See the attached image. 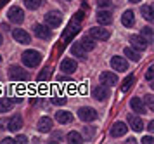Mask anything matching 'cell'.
I'll return each mask as SVG.
<instances>
[{"instance_id":"6da1fadb","label":"cell","mask_w":154,"mask_h":144,"mask_svg":"<svg viewBox=\"0 0 154 144\" xmlns=\"http://www.w3.org/2000/svg\"><path fill=\"white\" fill-rule=\"evenodd\" d=\"M23 62H24V66H28V68H36L40 61H42V54L38 52V50H33V49H29V50H24L21 56Z\"/></svg>"},{"instance_id":"7a4b0ae2","label":"cell","mask_w":154,"mask_h":144,"mask_svg":"<svg viewBox=\"0 0 154 144\" xmlns=\"http://www.w3.org/2000/svg\"><path fill=\"white\" fill-rule=\"evenodd\" d=\"M9 76H11V80H16V82H24V80L29 78L28 71L21 68V66H11L9 68Z\"/></svg>"},{"instance_id":"3957f363","label":"cell","mask_w":154,"mask_h":144,"mask_svg":"<svg viewBox=\"0 0 154 144\" xmlns=\"http://www.w3.org/2000/svg\"><path fill=\"white\" fill-rule=\"evenodd\" d=\"M97 117H99V113L94 108H90V106H85V108L78 110V118L82 122H94V120H97Z\"/></svg>"},{"instance_id":"277c9868","label":"cell","mask_w":154,"mask_h":144,"mask_svg":"<svg viewBox=\"0 0 154 144\" xmlns=\"http://www.w3.org/2000/svg\"><path fill=\"white\" fill-rule=\"evenodd\" d=\"M7 18L11 23H16V24H21L23 21H24V12H23L21 7H11L7 12Z\"/></svg>"},{"instance_id":"5b68a950","label":"cell","mask_w":154,"mask_h":144,"mask_svg":"<svg viewBox=\"0 0 154 144\" xmlns=\"http://www.w3.org/2000/svg\"><path fill=\"white\" fill-rule=\"evenodd\" d=\"M90 37L94 40H109V37H111V31L109 30H106V28H100V26H94L90 28Z\"/></svg>"},{"instance_id":"8992f818","label":"cell","mask_w":154,"mask_h":144,"mask_svg":"<svg viewBox=\"0 0 154 144\" xmlns=\"http://www.w3.org/2000/svg\"><path fill=\"white\" fill-rule=\"evenodd\" d=\"M130 43H132V49L139 50V52L146 50L147 45H149V42H147L142 35H132V37H130Z\"/></svg>"},{"instance_id":"52a82bcc","label":"cell","mask_w":154,"mask_h":144,"mask_svg":"<svg viewBox=\"0 0 154 144\" xmlns=\"http://www.w3.org/2000/svg\"><path fill=\"white\" fill-rule=\"evenodd\" d=\"M111 66L114 71H126L128 69V61L121 56H112L111 57Z\"/></svg>"},{"instance_id":"ba28073f","label":"cell","mask_w":154,"mask_h":144,"mask_svg":"<svg viewBox=\"0 0 154 144\" xmlns=\"http://www.w3.org/2000/svg\"><path fill=\"white\" fill-rule=\"evenodd\" d=\"M92 96L95 101H106L107 97H109V89H107V85H97L95 89L92 90Z\"/></svg>"},{"instance_id":"9c48e42d","label":"cell","mask_w":154,"mask_h":144,"mask_svg":"<svg viewBox=\"0 0 154 144\" xmlns=\"http://www.w3.org/2000/svg\"><path fill=\"white\" fill-rule=\"evenodd\" d=\"M63 23V16L59 12H47V16H45V24L47 26H50V28H57L59 24Z\"/></svg>"},{"instance_id":"30bf717a","label":"cell","mask_w":154,"mask_h":144,"mask_svg":"<svg viewBox=\"0 0 154 144\" xmlns=\"http://www.w3.org/2000/svg\"><path fill=\"white\" fill-rule=\"evenodd\" d=\"M12 38H14L17 43H29V42H31L29 33H28V31H24V30H21V28L12 30Z\"/></svg>"},{"instance_id":"8fae6325","label":"cell","mask_w":154,"mask_h":144,"mask_svg":"<svg viewBox=\"0 0 154 144\" xmlns=\"http://www.w3.org/2000/svg\"><path fill=\"white\" fill-rule=\"evenodd\" d=\"M33 31H35V35L38 38H42V40H50V37H52V33H50V30H49L47 24H35V26H33Z\"/></svg>"},{"instance_id":"7c38bea8","label":"cell","mask_w":154,"mask_h":144,"mask_svg":"<svg viewBox=\"0 0 154 144\" xmlns=\"http://www.w3.org/2000/svg\"><path fill=\"white\" fill-rule=\"evenodd\" d=\"M78 64L75 59H71V57H66V59H63V62H61V71L63 73H66V75H71L73 71H76Z\"/></svg>"},{"instance_id":"4fadbf2b","label":"cell","mask_w":154,"mask_h":144,"mask_svg":"<svg viewBox=\"0 0 154 144\" xmlns=\"http://www.w3.org/2000/svg\"><path fill=\"white\" fill-rule=\"evenodd\" d=\"M7 129H9L11 132H17V130H21V129H23V117H21V115H14V117L9 118V122H7Z\"/></svg>"},{"instance_id":"5bb4252c","label":"cell","mask_w":154,"mask_h":144,"mask_svg":"<svg viewBox=\"0 0 154 144\" xmlns=\"http://www.w3.org/2000/svg\"><path fill=\"white\" fill-rule=\"evenodd\" d=\"M126 130H128L126 123H123V122H116V123L111 127L109 134H111V137H121V136H125L126 134Z\"/></svg>"},{"instance_id":"9a60e30c","label":"cell","mask_w":154,"mask_h":144,"mask_svg":"<svg viewBox=\"0 0 154 144\" xmlns=\"http://www.w3.org/2000/svg\"><path fill=\"white\" fill-rule=\"evenodd\" d=\"M100 83L102 85H116L118 83V76L114 75L112 71H104V73H100Z\"/></svg>"},{"instance_id":"2e32d148","label":"cell","mask_w":154,"mask_h":144,"mask_svg":"<svg viewBox=\"0 0 154 144\" xmlns=\"http://www.w3.org/2000/svg\"><path fill=\"white\" fill-rule=\"evenodd\" d=\"M128 127L135 132H140L144 129V122L140 117H135V115H128Z\"/></svg>"},{"instance_id":"e0dca14e","label":"cell","mask_w":154,"mask_h":144,"mask_svg":"<svg viewBox=\"0 0 154 144\" xmlns=\"http://www.w3.org/2000/svg\"><path fill=\"white\" fill-rule=\"evenodd\" d=\"M36 129H38V132H50L52 130V120L49 117L40 118L38 123H36Z\"/></svg>"},{"instance_id":"ac0fdd59","label":"cell","mask_w":154,"mask_h":144,"mask_svg":"<svg viewBox=\"0 0 154 144\" xmlns=\"http://www.w3.org/2000/svg\"><path fill=\"white\" fill-rule=\"evenodd\" d=\"M130 108H132L135 113H146V104H144V101L140 99V97H133L132 101H130Z\"/></svg>"},{"instance_id":"d6986e66","label":"cell","mask_w":154,"mask_h":144,"mask_svg":"<svg viewBox=\"0 0 154 144\" xmlns=\"http://www.w3.org/2000/svg\"><path fill=\"white\" fill-rule=\"evenodd\" d=\"M97 21L99 24H111L112 23V14L109 12V11H99L97 12Z\"/></svg>"},{"instance_id":"ffe728a7","label":"cell","mask_w":154,"mask_h":144,"mask_svg":"<svg viewBox=\"0 0 154 144\" xmlns=\"http://www.w3.org/2000/svg\"><path fill=\"white\" fill-rule=\"evenodd\" d=\"M121 24L126 26V28H130V26L135 24V16H133L132 11H125V12H123V16H121Z\"/></svg>"},{"instance_id":"44dd1931","label":"cell","mask_w":154,"mask_h":144,"mask_svg":"<svg viewBox=\"0 0 154 144\" xmlns=\"http://www.w3.org/2000/svg\"><path fill=\"white\" fill-rule=\"evenodd\" d=\"M56 120L59 123H71L73 122V115H71L69 111H57L56 113Z\"/></svg>"},{"instance_id":"7402d4cb","label":"cell","mask_w":154,"mask_h":144,"mask_svg":"<svg viewBox=\"0 0 154 144\" xmlns=\"http://www.w3.org/2000/svg\"><path fill=\"white\" fill-rule=\"evenodd\" d=\"M140 12H142V16H144V19L146 21H154V9L152 5H142L140 7Z\"/></svg>"},{"instance_id":"603a6c76","label":"cell","mask_w":154,"mask_h":144,"mask_svg":"<svg viewBox=\"0 0 154 144\" xmlns=\"http://www.w3.org/2000/svg\"><path fill=\"white\" fill-rule=\"evenodd\" d=\"M85 52H87V50H85V49L80 45V43H73V45H71V54L75 56V57L85 59V57H87V56H85Z\"/></svg>"},{"instance_id":"cb8c5ba5","label":"cell","mask_w":154,"mask_h":144,"mask_svg":"<svg viewBox=\"0 0 154 144\" xmlns=\"http://www.w3.org/2000/svg\"><path fill=\"white\" fill-rule=\"evenodd\" d=\"M12 104H14V101H11V99H7V97H2L0 99V113H7V111L12 110Z\"/></svg>"},{"instance_id":"d4e9b609","label":"cell","mask_w":154,"mask_h":144,"mask_svg":"<svg viewBox=\"0 0 154 144\" xmlns=\"http://www.w3.org/2000/svg\"><path fill=\"white\" fill-rule=\"evenodd\" d=\"M66 139H68V142L69 144H82L83 142L82 134H78V132H69V134L66 136Z\"/></svg>"},{"instance_id":"484cf974","label":"cell","mask_w":154,"mask_h":144,"mask_svg":"<svg viewBox=\"0 0 154 144\" xmlns=\"http://www.w3.org/2000/svg\"><path fill=\"white\" fill-rule=\"evenodd\" d=\"M80 45H82L85 50H92V49L95 47V42H94V38H92V37H83V38H82V42H80Z\"/></svg>"},{"instance_id":"4316f807","label":"cell","mask_w":154,"mask_h":144,"mask_svg":"<svg viewBox=\"0 0 154 144\" xmlns=\"http://www.w3.org/2000/svg\"><path fill=\"white\" fill-rule=\"evenodd\" d=\"M125 56L130 59V61H139L140 59L139 50H135V49H132V47H125Z\"/></svg>"},{"instance_id":"83f0119b","label":"cell","mask_w":154,"mask_h":144,"mask_svg":"<svg viewBox=\"0 0 154 144\" xmlns=\"http://www.w3.org/2000/svg\"><path fill=\"white\" fill-rule=\"evenodd\" d=\"M78 30H80V23L75 19L73 23H69V26H68V30H66V37H73V35H76Z\"/></svg>"},{"instance_id":"f1b7e54d","label":"cell","mask_w":154,"mask_h":144,"mask_svg":"<svg viewBox=\"0 0 154 144\" xmlns=\"http://www.w3.org/2000/svg\"><path fill=\"white\" fill-rule=\"evenodd\" d=\"M140 35H142V37H144L149 43H151V42H152V38H154V33H152V28H151V26L142 28V30H140Z\"/></svg>"},{"instance_id":"f546056e","label":"cell","mask_w":154,"mask_h":144,"mask_svg":"<svg viewBox=\"0 0 154 144\" xmlns=\"http://www.w3.org/2000/svg\"><path fill=\"white\" fill-rule=\"evenodd\" d=\"M50 75H52V69L50 68H43L42 73L38 75V82H47V80L50 78Z\"/></svg>"},{"instance_id":"4dcf8cb0","label":"cell","mask_w":154,"mask_h":144,"mask_svg":"<svg viewBox=\"0 0 154 144\" xmlns=\"http://www.w3.org/2000/svg\"><path fill=\"white\" fill-rule=\"evenodd\" d=\"M24 5L28 7L29 11H35L42 5V0H24Z\"/></svg>"},{"instance_id":"1f68e13d","label":"cell","mask_w":154,"mask_h":144,"mask_svg":"<svg viewBox=\"0 0 154 144\" xmlns=\"http://www.w3.org/2000/svg\"><path fill=\"white\" fill-rule=\"evenodd\" d=\"M132 83H133V76L130 75L128 78H125V82H123V85H121V92H128L130 87H132Z\"/></svg>"},{"instance_id":"d6a6232c","label":"cell","mask_w":154,"mask_h":144,"mask_svg":"<svg viewBox=\"0 0 154 144\" xmlns=\"http://www.w3.org/2000/svg\"><path fill=\"white\" fill-rule=\"evenodd\" d=\"M142 101H144V104H147V106H149L151 110H154V97L151 96V94H147V96L144 97Z\"/></svg>"},{"instance_id":"836d02e7","label":"cell","mask_w":154,"mask_h":144,"mask_svg":"<svg viewBox=\"0 0 154 144\" xmlns=\"http://www.w3.org/2000/svg\"><path fill=\"white\" fill-rule=\"evenodd\" d=\"M52 103L56 104H59V106H63V104H66L68 103V99H66V97H54V99H52Z\"/></svg>"},{"instance_id":"e575fe53","label":"cell","mask_w":154,"mask_h":144,"mask_svg":"<svg viewBox=\"0 0 154 144\" xmlns=\"http://www.w3.org/2000/svg\"><path fill=\"white\" fill-rule=\"evenodd\" d=\"M152 76H154V66H149V69L146 73V78L147 80H152Z\"/></svg>"},{"instance_id":"d590c367","label":"cell","mask_w":154,"mask_h":144,"mask_svg":"<svg viewBox=\"0 0 154 144\" xmlns=\"http://www.w3.org/2000/svg\"><path fill=\"white\" fill-rule=\"evenodd\" d=\"M14 142H17V144H24V142H28V139L24 137V136H16Z\"/></svg>"},{"instance_id":"8d00e7d4","label":"cell","mask_w":154,"mask_h":144,"mask_svg":"<svg viewBox=\"0 0 154 144\" xmlns=\"http://www.w3.org/2000/svg\"><path fill=\"white\" fill-rule=\"evenodd\" d=\"M95 2H97L99 7H107L109 4H111V0H95Z\"/></svg>"},{"instance_id":"74e56055","label":"cell","mask_w":154,"mask_h":144,"mask_svg":"<svg viewBox=\"0 0 154 144\" xmlns=\"http://www.w3.org/2000/svg\"><path fill=\"white\" fill-rule=\"evenodd\" d=\"M140 142H144V144H151V142H154V139L151 137V136H146V137L142 139V141H140Z\"/></svg>"},{"instance_id":"f35d334b","label":"cell","mask_w":154,"mask_h":144,"mask_svg":"<svg viewBox=\"0 0 154 144\" xmlns=\"http://www.w3.org/2000/svg\"><path fill=\"white\" fill-rule=\"evenodd\" d=\"M11 142H14V139H11V137L2 139V144H11Z\"/></svg>"},{"instance_id":"ab89813d","label":"cell","mask_w":154,"mask_h":144,"mask_svg":"<svg viewBox=\"0 0 154 144\" xmlns=\"http://www.w3.org/2000/svg\"><path fill=\"white\" fill-rule=\"evenodd\" d=\"M82 18H83V14H82V12H76V14H75V19H76V21H80Z\"/></svg>"},{"instance_id":"60d3db41","label":"cell","mask_w":154,"mask_h":144,"mask_svg":"<svg viewBox=\"0 0 154 144\" xmlns=\"http://www.w3.org/2000/svg\"><path fill=\"white\" fill-rule=\"evenodd\" d=\"M126 142H128V144H133V142H137V139L130 137V139H126Z\"/></svg>"},{"instance_id":"b9f144b4","label":"cell","mask_w":154,"mask_h":144,"mask_svg":"<svg viewBox=\"0 0 154 144\" xmlns=\"http://www.w3.org/2000/svg\"><path fill=\"white\" fill-rule=\"evenodd\" d=\"M147 129H149V130H151V132H154V122H151V123H149V127H147Z\"/></svg>"},{"instance_id":"7bdbcfd3","label":"cell","mask_w":154,"mask_h":144,"mask_svg":"<svg viewBox=\"0 0 154 144\" xmlns=\"http://www.w3.org/2000/svg\"><path fill=\"white\" fill-rule=\"evenodd\" d=\"M4 43V37H2V33H0V45Z\"/></svg>"},{"instance_id":"ee69618b","label":"cell","mask_w":154,"mask_h":144,"mask_svg":"<svg viewBox=\"0 0 154 144\" xmlns=\"http://www.w3.org/2000/svg\"><path fill=\"white\" fill-rule=\"evenodd\" d=\"M130 2H132V4H137V2H140V0H130Z\"/></svg>"},{"instance_id":"f6af8a7d","label":"cell","mask_w":154,"mask_h":144,"mask_svg":"<svg viewBox=\"0 0 154 144\" xmlns=\"http://www.w3.org/2000/svg\"><path fill=\"white\" fill-rule=\"evenodd\" d=\"M69 2H71V0H69Z\"/></svg>"}]
</instances>
